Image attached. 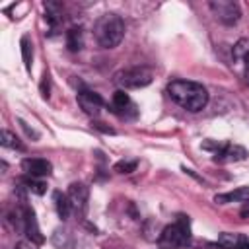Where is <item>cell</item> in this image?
Masks as SVG:
<instances>
[{
  "mask_svg": "<svg viewBox=\"0 0 249 249\" xmlns=\"http://www.w3.org/2000/svg\"><path fill=\"white\" fill-rule=\"evenodd\" d=\"M167 93L169 97L181 105L183 109L196 113L206 107L208 103V91L202 84L191 82V80H173L167 84Z\"/></svg>",
  "mask_w": 249,
  "mask_h": 249,
  "instance_id": "1",
  "label": "cell"
},
{
  "mask_svg": "<svg viewBox=\"0 0 249 249\" xmlns=\"http://www.w3.org/2000/svg\"><path fill=\"white\" fill-rule=\"evenodd\" d=\"M93 37L103 49L117 47L124 37V21L117 14H103L93 25Z\"/></svg>",
  "mask_w": 249,
  "mask_h": 249,
  "instance_id": "2",
  "label": "cell"
},
{
  "mask_svg": "<svg viewBox=\"0 0 249 249\" xmlns=\"http://www.w3.org/2000/svg\"><path fill=\"white\" fill-rule=\"evenodd\" d=\"M191 239V228H189V216H179L175 224L165 226L158 237V243L161 249H179L187 247Z\"/></svg>",
  "mask_w": 249,
  "mask_h": 249,
  "instance_id": "3",
  "label": "cell"
},
{
  "mask_svg": "<svg viewBox=\"0 0 249 249\" xmlns=\"http://www.w3.org/2000/svg\"><path fill=\"white\" fill-rule=\"evenodd\" d=\"M113 82L119 86V89H138L152 82V70H148L144 66L124 68V70L115 72Z\"/></svg>",
  "mask_w": 249,
  "mask_h": 249,
  "instance_id": "4",
  "label": "cell"
},
{
  "mask_svg": "<svg viewBox=\"0 0 249 249\" xmlns=\"http://www.w3.org/2000/svg\"><path fill=\"white\" fill-rule=\"evenodd\" d=\"M208 6L212 10V14L216 16V19L226 23V25H233L241 18L239 4L233 2V0H212Z\"/></svg>",
  "mask_w": 249,
  "mask_h": 249,
  "instance_id": "5",
  "label": "cell"
},
{
  "mask_svg": "<svg viewBox=\"0 0 249 249\" xmlns=\"http://www.w3.org/2000/svg\"><path fill=\"white\" fill-rule=\"evenodd\" d=\"M78 105L82 107V111L86 113V115H97L99 111H101V107H103V99H101V95L99 93H95V91H89V89H82V91H78Z\"/></svg>",
  "mask_w": 249,
  "mask_h": 249,
  "instance_id": "6",
  "label": "cell"
},
{
  "mask_svg": "<svg viewBox=\"0 0 249 249\" xmlns=\"http://www.w3.org/2000/svg\"><path fill=\"white\" fill-rule=\"evenodd\" d=\"M21 169L29 175V177H45V175H51L53 171V165L49 160L45 158H25L21 161Z\"/></svg>",
  "mask_w": 249,
  "mask_h": 249,
  "instance_id": "7",
  "label": "cell"
},
{
  "mask_svg": "<svg viewBox=\"0 0 249 249\" xmlns=\"http://www.w3.org/2000/svg\"><path fill=\"white\" fill-rule=\"evenodd\" d=\"M21 212H23V231L27 233V237L33 243H41L43 241V235H41V230L37 226V218H35L33 208H29L27 204H23L21 206Z\"/></svg>",
  "mask_w": 249,
  "mask_h": 249,
  "instance_id": "8",
  "label": "cell"
},
{
  "mask_svg": "<svg viewBox=\"0 0 249 249\" xmlns=\"http://www.w3.org/2000/svg\"><path fill=\"white\" fill-rule=\"evenodd\" d=\"M247 158V150L243 146H237V144H226L216 156H214V161L218 163H231V161H243Z\"/></svg>",
  "mask_w": 249,
  "mask_h": 249,
  "instance_id": "9",
  "label": "cell"
},
{
  "mask_svg": "<svg viewBox=\"0 0 249 249\" xmlns=\"http://www.w3.org/2000/svg\"><path fill=\"white\" fill-rule=\"evenodd\" d=\"M68 198H70V204L74 210H84L86 208V202H88V196H89V189L84 185V183H72L66 191Z\"/></svg>",
  "mask_w": 249,
  "mask_h": 249,
  "instance_id": "10",
  "label": "cell"
},
{
  "mask_svg": "<svg viewBox=\"0 0 249 249\" xmlns=\"http://www.w3.org/2000/svg\"><path fill=\"white\" fill-rule=\"evenodd\" d=\"M245 202L249 200V187H239L235 191H230V193H222V195H216L214 196V202L218 204H228V202Z\"/></svg>",
  "mask_w": 249,
  "mask_h": 249,
  "instance_id": "11",
  "label": "cell"
},
{
  "mask_svg": "<svg viewBox=\"0 0 249 249\" xmlns=\"http://www.w3.org/2000/svg\"><path fill=\"white\" fill-rule=\"evenodd\" d=\"M54 206H56V214H58V218H62V220H66L68 216H70V212L74 210L72 208V204H70V198H68V195H62V193H54Z\"/></svg>",
  "mask_w": 249,
  "mask_h": 249,
  "instance_id": "12",
  "label": "cell"
},
{
  "mask_svg": "<svg viewBox=\"0 0 249 249\" xmlns=\"http://www.w3.org/2000/svg\"><path fill=\"white\" fill-rule=\"evenodd\" d=\"M66 47H68L72 53L82 51V47H84V33H82L80 27L68 29V33H66Z\"/></svg>",
  "mask_w": 249,
  "mask_h": 249,
  "instance_id": "13",
  "label": "cell"
},
{
  "mask_svg": "<svg viewBox=\"0 0 249 249\" xmlns=\"http://www.w3.org/2000/svg\"><path fill=\"white\" fill-rule=\"evenodd\" d=\"M45 18H47V21L54 27L56 23H60L62 21V6L58 4V2H45Z\"/></svg>",
  "mask_w": 249,
  "mask_h": 249,
  "instance_id": "14",
  "label": "cell"
},
{
  "mask_svg": "<svg viewBox=\"0 0 249 249\" xmlns=\"http://www.w3.org/2000/svg\"><path fill=\"white\" fill-rule=\"evenodd\" d=\"M19 47H21V58H23V64L27 70H31V60H33V45H31V39L27 35L21 37L19 41Z\"/></svg>",
  "mask_w": 249,
  "mask_h": 249,
  "instance_id": "15",
  "label": "cell"
},
{
  "mask_svg": "<svg viewBox=\"0 0 249 249\" xmlns=\"http://www.w3.org/2000/svg\"><path fill=\"white\" fill-rule=\"evenodd\" d=\"M231 54H233V60H249V39L247 37L239 39L233 45Z\"/></svg>",
  "mask_w": 249,
  "mask_h": 249,
  "instance_id": "16",
  "label": "cell"
},
{
  "mask_svg": "<svg viewBox=\"0 0 249 249\" xmlns=\"http://www.w3.org/2000/svg\"><path fill=\"white\" fill-rule=\"evenodd\" d=\"M128 105H130V97H128V93H126L124 89H117V91L113 93V107H115V111L121 113V111L126 109Z\"/></svg>",
  "mask_w": 249,
  "mask_h": 249,
  "instance_id": "17",
  "label": "cell"
},
{
  "mask_svg": "<svg viewBox=\"0 0 249 249\" xmlns=\"http://www.w3.org/2000/svg\"><path fill=\"white\" fill-rule=\"evenodd\" d=\"M2 146L12 148V150H23L19 138L14 132H10V130H2Z\"/></svg>",
  "mask_w": 249,
  "mask_h": 249,
  "instance_id": "18",
  "label": "cell"
},
{
  "mask_svg": "<svg viewBox=\"0 0 249 249\" xmlns=\"http://www.w3.org/2000/svg\"><path fill=\"white\" fill-rule=\"evenodd\" d=\"M21 183H23V185H27V189H29V191H33L35 195H43V193L47 191V185H45L43 181H37L35 177H29V175H27L25 179H21Z\"/></svg>",
  "mask_w": 249,
  "mask_h": 249,
  "instance_id": "19",
  "label": "cell"
},
{
  "mask_svg": "<svg viewBox=\"0 0 249 249\" xmlns=\"http://www.w3.org/2000/svg\"><path fill=\"white\" fill-rule=\"evenodd\" d=\"M136 160H121L115 163V171L117 173H132L136 169Z\"/></svg>",
  "mask_w": 249,
  "mask_h": 249,
  "instance_id": "20",
  "label": "cell"
},
{
  "mask_svg": "<svg viewBox=\"0 0 249 249\" xmlns=\"http://www.w3.org/2000/svg\"><path fill=\"white\" fill-rule=\"evenodd\" d=\"M14 249H37V243H33L31 239H21V241L16 243Z\"/></svg>",
  "mask_w": 249,
  "mask_h": 249,
  "instance_id": "21",
  "label": "cell"
},
{
  "mask_svg": "<svg viewBox=\"0 0 249 249\" xmlns=\"http://www.w3.org/2000/svg\"><path fill=\"white\" fill-rule=\"evenodd\" d=\"M41 95H43V97H49V74L43 76V82H41Z\"/></svg>",
  "mask_w": 249,
  "mask_h": 249,
  "instance_id": "22",
  "label": "cell"
},
{
  "mask_svg": "<svg viewBox=\"0 0 249 249\" xmlns=\"http://www.w3.org/2000/svg\"><path fill=\"white\" fill-rule=\"evenodd\" d=\"M93 126H95L97 130H101V132H107V134H115V130H113L111 126H105L103 123H93Z\"/></svg>",
  "mask_w": 249,
  "mask_h": 249,
  "instance_id": "23",
  "label": "cell"
},
{
  "mask_svg": "<svg viewBox=\"0 0 249 249\" xmlns=\"http://www.w3.org/2000/svg\"><path fill=\"white\" fill-rule=\"evenodd\" d=\"M239 214H241V218H249V200H245V202H243V206H241Z\"/></svg>",
  "mask_w": 249,
  "mask_h": 249,
  "instance_id": "24",
  "label": "cell"
},
{
  "mask_svg": "<svg viewBox=\"0 0 249 249\" xmlns=\"http://www.w3.org/2000/svg\"><path fill=\"white\" fill-rule=\"evenodd\" d=\"M245 82L249 84V68H247V72H245Z\"/></svg>",
  "mask_w": 249,
  "mask_h": 249,
  "instance_id": "25",
  "label": "cell"
},
{
  "mask_svg": "<svg viewBox=\"0 0 249 249\" xmlns=\"http://www.w3.org/2000/svg\"><path fill=\"white\" fill-rule=\"evenodd\" d=\"M179 249H195V247H179Z\"/></svg>",
  "mask_w": 249,
  "mask_h": 249,
  "instance_id": "26",
  "label": "cell"
}]
</instances>
